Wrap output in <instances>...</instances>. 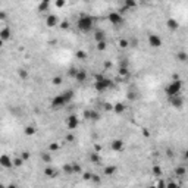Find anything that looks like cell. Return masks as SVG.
<instances>
[{
    "mask_svg": "<svg viewBox=\"0 0 188 188\" xmlns=\"http://www.w3.org/2000/svg\"><path fill=\"white\" fill-rule=\"evenodd\" d=\"M94 22H96V19H94L93 16H90V15H81L78 18V21H77V27L82 32H90L93 30V27H94Z\"/></svg>",
    "mask_w": 188,
    "mask_h": 188,
    "instance_id": "1",
    "label": "cell"
},
{
    "mask_svg": "<svg viewBox=\"0 0 188 188\" xmlns=\"http://www.w3.org/2000/svg\"><path fill=\"white\" fill-rule=\"evenodd\" d=\"M112 87H113L112 79L106 78L104 75L97 74L96 77H94V88H96V91L103 93V91H106V90H109V88H112Z\"/></svg>",
    "mask_w": 188,
    "mask_h": 188,
    "instance_id": "2",
    "label": "cell"
},
{
    "mask_svg": "<svg viewBox=\"0 0 188 188\" xmlns=\"http://www.w3.org/2000/svg\"><path fill=\"white\" fill-rule=\"evenodd\" d=\"M164 91H166L168 97H172V96H178V94H181L182 91V81L181 79H173L166 88H164Z\"/></svg>",
    "mask_w": 188,
    "mask_h": 188,
    "instance_id": "3",
    "label": "cell"
},
{
    "mask_svg": "<svg viewBox=\"0 0 188 188\" xmlns=\"http://www.w3.org/2000/svg\"><path fill=\"white\" fill-rule=\"evenodd\" d=\"M66 104H68V102L65 100L63 94H57L56 97H53V100H52V103H50L52 109H55V110H59V109L65 107Z\"/></svg>",
    "mask_w": 188,
    "mask_h": 188,
    "instance_id": "4",
    "label": "cell"
},
{
    "mask_svg": "<svg viewBox=\"0 0 188 188\" xmlns=\"http://www.w3.org/2000/svg\"><path fill=\"white\" fill-rule=\"evenodd\" d=\"M107 19H109V22L112 24V25H115V27L122 25V24H124V16L119 12H110L109 16H107Z\"/></svg>",
    "mask_w": 188,
    "mask_h": 188,
    "instance_id": "5",
    "label": "cell"
},
{
    "mask_svg": "<svg viewBox=\"0 0 188 188\" xmlns=\"http://www.w3.org/2000/svg\"><path fill=\"white\" fill-rule=\"evenodd\" d=\"M0 166L5 169H10L13 166V162L8 154H0Z\"/></svg>",
    "mask_w": 188,
    "mask_h": 188,
    "instance_id": "6",
    "label": "cell"
},
{
    "mask_svg": "<svg viewBox=\"0 0 188 188\" xmlns=\"http://www.w3.org/2000/svg\"><path fill=\"white\" fill-rule=\"evenodd\" d=\"M149 44L153 47V49H159L162 46V38L157 34H150L149 35Z\"/></svg>",
    "mask_w": 188,
    "mask_h": 188,
    "instance_id": "7",
    "label": "cell"
},
{
    "mask_svg": "<svg viewBox=\"0 0 188 188\" xmlns=\"http://www.w3.org/2000/svg\"><path fill=\"white\" fill-rule=\"evenodd\" d=\"M84 119H87V121H99L100 119V113L97 110H85L84 112Z\"/></svg>",
    "mask_w": 188,
    "mask_h": 188,
    "instance_id": "8",
    "label": "cell"
},
{
    "mask_svg": "<svg viewBox=\"0 0 188 188\" xmlns=\"http://www.w3.org/2000/svg\"><path fill=\"white\" fill-rule=\"evenodd\" d=\"M66 125L69 129H75L78 125H79V119H78V116L77 115H70L68 118V121H66Z\"/></svg>",
    "mask_w": 188,
    "mask_h": 188,
    "instance_id": "9",
    "label": "cell"
},
{
    "mask_svg": "<svg viewBox=\"0 0 188 188\" xmlns=\"http://www.w3.org/2000/svg\"><path fill=\"white\" fill-rule=\"evenodd\" d=\"M169 102H171V104H172L173 107H176V109H181V107L184 106V99L181 97V94L169 97Z\"/></svg>",
    "mask_w": 188,
    "mask_h": 188,
    "instance_id": "10",
    "label": "cell"
},
{
    "mask_svg": "<svg viewBox=\"0 0 188 188\" xmlns=\"http://www.w3.org/2000/svg\"><path fill=\"white\" fill-rule=\"evenodd\" d=\"M124 147H125V144H124L122 140H113L112 143H110V149L113 151H118V153H121L124 150Z\"/></svg>",
    "mask_w": 188,
    "mask_h": 188,
    "instance_id": "11",
    "label": "cell"
},
{
    "mask_svg": "<svg viewBox=\"0 0 188 188\" xmlns=\"http://www.w3.org/2000/svg\"><path fill=\"white\" fill-rule=\"evenodd\" d=\"M57 24H59V19H57L56 15H47V18H46V25L47 27H49V28H55Z\"/></svg>",
    "mask_w": 188,
    "mask_h": 188,
    "instance_id": "12",
    "label": "cell"
},
{
    "mask_svg": "<svg viewBox=\"0 0 188 188\" xmlns=\"http://www.w3.org/2000/svg\"><path fill=\"white\" fill-rule=\"evenodd\" d=\"M0 38H2L3 41H8V40H10V38H12V30H10L9 27H5V28H2V30H0Z\"/></svg>",
    "mask_w": 188,
    "mask_h": 188,
    "instance_id": "13",
    "label": "cell"
},
{
    "mask_svg": "<svg viewBox=\"0 0 188 188\" xmlns=\"http://www.w3.org/2000/svg\"><path fill=\"white\" fill-rule=\"evenodd\" d=\"M75 81H77V82H79V84H82V82H85V81H87V72H85L84 69H78V70H77Z\"/></svg>",
    "mask_w": 188,
    "mask_h": 188,
    "instance_id": "14",
    "label": "cell"
},
{
    "mask_svg": "<svg viewBox=\"0 0 188 188\" xmlns=\"http://www.w3.org/2000/svg\"><path fill=\"white\" fill-rule=\"evenodd\" d=\"M166 25H168V28H169L171 31H176V30L179 28V24H178V21H176V19H173V18L168 19Z\"/></svg>",
    "mask_w": 188,
    "mask_h": 188,
    "instance_id": "15",
    "label": "cell"
},
{
    "mask_svg": "<svg viewBox=\"0 0 188 188\" xmlns=\"http://www.w3.org/2000/svg\"><path fill=\"white\" fill-rule=\"evenodd\" d=\"M49 6H50V0H41V2H40V5H38V12H47V10H49Z\"/></svg>",
    "mask_w": 188,
    "mask_h": 188,
    "instance_id": "16",
    "label": "cell"
},
{
    "mask_svg": "<svg viewBox=\"0 0 188 188\" xmlns=\"http://www.w3.org/2000/svg\"><path fill=\"white\" fill-rule=\"evenodd\" d=\"M118 172V166H115V164H109V166L104 168V175L106 176H112Z\"/></svg>",
    "mask_w": 188,
    "mask_h": 188,
    "instance_id": "17",
    "label": "cell"
},
{
    "mask_svg": "<svg viewBox=\"0 0 188 188\" xmlns=\"http://www.w3.org/2000/svg\"><path fill=\"white\" fill-rule=\"evenodd\" d=\"M112 110H113L115 113H118V115H121V113L125 112V104H124V103H116V104H113Z\"/></svg>",
    "mask_w": 188,
    "mask_h": 188,
    "instance_id": "18",
    "label": "cell"
},
{
    "mask_svg": "<svg viewBox=\"0 0 188 188\" xmlns=\"http://www.w3.org/2000/svg\"><path fill=\"white\" fill-rule=\"evenodd\" d=\"M124 6L131 12L132 9H135L137 8V2H135V0H124Z\"/></svg>",
    "mask_w": 188,
    "mask_h": 188,
    "instance_id": "19",
    "label": "cell"
},
{
    "mask_svg": "<svg viewBox=\"0 0 188 188\" xmlns=\"http://www.w3.org/2000/svg\"><path fill=\"white\" fill-rule=\"evenodd\" d=\"M94 40H96V41H103V40H106V35H104V32H103L102 30L94 31Z\"/></svg>",
    "mask_w": 188,
    "mask_h": 188,
    "instance_id": "20",
    "label": "cell"
},
{
    "mask_svg": "<svg viewBox=\"0 0 188 188\" xmlns=\"http://www.w3.org/2000/svg\"><path fill=\"white\" fill-rule=\"evenodd\" d=\"M118 74H119L121 77H129V68L126 65H122L119 68V70H118Z\"/></svg>",
    "mask_w": 188,
    "mask_h": 188,
    "instance_id": "21",
    "label": "cell"
},
{
    "mask_svg": "<svg viewBox=\"0 0 188 188\" xmlns=\"http://www.w3.org/2000/svg\"><path fill=\"white\" fill-rule=\"evenodd\" d=\"M62 94H63V97H65V100H66L68 103L74 99V91H72V90H66V91H63Z\"/></svg>",
    "mask_w": 188,
    "mask_h": 188,
    "instance_id": "22",
    "label": "cell"
},
{
    "mask_svg": "<svg viewBox=\"0 0 188 188\" xmlns=\"http://www.w3.org/2000/svg\"><path fill=\"white\" fill-rule=\"evenodd\" d=\"M24 132H25V135L31 137V135H35V132H37V128H35V126H32V125H30V126H27L25 129H24Z\"/></svg>",
    "mask_w": 188,
    "mask_h": 188,
    "instance_id": "23",
    "label": "cell"
},
{
    "mask_svg": "<svg viewBox=\"0 0 188 188\" xmlns=\"http://www.w3.org/2000/svg\"><path fill=\"white\" fill-rule=\"evenodd\" d=\"M63 172H65L66 175H72V173H74L72 163H66V164H63Z\"/></svg>",
    "mask_w": 188,
    "mask_h": 188,
    "instance_id": "24",
    "label": "cell"
},
{
    "mask_svg": "<svg viewBox=\"0 0 188 188\" xmlns=\"http://www.w3.org/2000/svg\"><path fill=\"white\" fill-rule=\"evenodd\" d=\"M44 175H46V176H49V178H55V176H56V171L47 166V168L44 169Z\"/></svg>",
    "mask_w": 188,
    "mask_h": 188,
    "instance_id": "25",
    "label": "cell"
},
{
    "mask_svg": "<svg viewBox=\"0 0 188 188\" xmlns=\"http://www.w3.org/2000/svg\"><path fill=\"white\" fill-rule=\"evenodd\" d=\"M12 162H13V166H15V168H21L22 164L25 163V160H24L21 156H19V157H16V159H13Z\"/></svg>",
    "mask_w": 188,
    "mask_h": 188,
    "instance_id": "26",
    "label": "cell"
},
{
    "mask_svg": "<svg viewBox=\"0 0 188 188\" xmlns=\"http://www.w3.org/2000/svg\"><path fill=\"white\" fill-rule=\"evenodd\" d=\"M106 47H107V41H106V40H103V41H97V50L104 52V50H106Z\"/></svg>",
    "mask_w": 188,
    "mask_h": 188,
    "instance_id": "27",
    "label": "cell"
},
{
    "mask_svg": "<svg viewBox=\"0 0 188 188\" xmlns=\"http://www.w3.org/2000/svg\"><path fill=\"white\" fill-rule=\"evenodd\" d=\"M176 59H178L179 62H187L188 56H187V53H185V52H179V53L176 55Z\"/></svg>",
    "mask_w": 188,
    "mask_h": 188,
    "instance_id": "28",
    "label": "cell"
},
{
    "mask_svg": "<svg viewBox=\"0 0 188 188\" xmlns=\"http://www.w3.org/2000/svg\"><path fill=\"white\" fill-rule=\"evenodd\" d=\"M41 159H43V162H44V163H50V162H52V156H50L49 153H47V151L41 154Z\"/></svg>",
    "mask_w": 188,
    "mask_h": 188,
    "instance_id": "29",
    "label": "cell"
},
{
    "mask_svg": "<svg viewBox=\"0 0 188 188\" xmlns=\"http://www.w3.org/2000/svg\"><path fill=\"white\" fill-rule=\"evenodd\" d=\"M90 160H91L93 163H100V156H99V153H93V154L90 156Z\"/></svg>",
    "mask_w": 188,
    "mask_h": 188,
    "instance_id": "30",
    "label": "cell"
},
{
    "mask_svg": "<svg viewBox=\"0 0 188 188\" xmlns=\"http://www.w3.org/2000/svg\"><path fill=\"white\" fill-rule=\"evenodd\" d=\"M75 56H77V59H81V60L87 59V53H85L84 50H78V52L75 53Z\"/></svg>",
    "mask_w": 188,
    "mask_h": 188,
    "instance_id": "31",
    "label": "cell"
},
{
    "mask_svg": "<svg viewBox=\"0 0 188 188\" xmlns=\"http://www.w3.org/2000/svg\"><path fill=\"white\" fill-rule=\"evenodd\" d=\"M185 172H187V171H185V168H184V166H179V168H176V169H175L176 176H184V175H185Z\"/></svg>",
    "mask_w": 188,
    "mask_h": 188,
    "instance_id": "32",
    "label": "cell"
},
{
    "mask_svg": "<svg viewBox=\"0 0 188 188\" xmlns=\"http://www.w3.org/2000/svg\"><path fill=\"white\" fill-rule=\"evenodd\" d=\"M153 175H154V176H160V175H162V169H160V166L154 164V166H153Z\"/></svg>",
    "mask_w": 188,
    "mask_h": 188,
    "instance_id": "33",
    "label": "cell"
},
{
    "mask_svg": "<svg viewBox=\"0 0 188 188\" xmlns=\"http://www.w3.org/2000/svg\"><path fill=\"white\" fill-rule=\"evenodd\" d=\"M119 47H122V49H126V47H129V41L125 40V38L119 40Z\"/></svg>",
    "mask_w": 188,
    "mask_h": 188,
    "instance_id": "34",
    "label": "cell"
},
{
    "mask_svg": "<svg viewBox=\"0 0 188 188\" xmlns=\"http://www.w3.org/2000/svg\"><path fill=\"white\" fill-rule=\"evenodd\" d=\"M72 169H74V173H81L82 172V169H81V166L78 163H72Z\"/></svg>",
    "mask_w": 188,
    "mask_h": 188,
    "instance_id": "35",
    "label": "cell"
},
{
    "mask_svg": "<svg viewBox=\"0 0 188 188\" xmlns=\"http://www.w3.org/2000/svg\"><path fill=\"white\" fill-rule=\"evenodd\" d=\"M62 81H63V78H62V77H55V78L52 79V84H53V85H60V84H62Z\"/></svg>",
    "mask_w": 188,
    "mask_h": 188,
    "instance_id": "36",
    "label": "cell"
},
{
    "mask_svg": "<svg viewBox=\"0 0 188 188\" xmlns=\"http://www.w3.org/2000/svg\"><path fill=\"white\" fill-rule=\"evenodd\" d=\"M59 149H60L59 143H52V144L49 146V151H56V150H59Z\"/></svg>",
    "mask_w": 188,
    "mask_h": 188,
    "instance_id": "37",
    "label": "cell"
},
{
    "mask_svg": "<svg viewBox=\"0 0 188 188\" xmlns=\"http://www.w3.org/2000/svg\"><path fill=\"white\" fill-rule=\"evenodd\" d=\"M77 70H78L77 68H70V69L68 70V75H69L70 78H75V75H77Z\"/></svg>",
    "mask_w": 188,
    "mask_h": 188,
    "instance_id": "38",
    "label": "cell"
},
{
    "mask_svg": "<svg viewBox=\"0 0 188 188\" xmlns=\"http://www.w3.org/2000/svg\"><path fill=\"white\" fill-rule=\"evenodd\" d=\"M19 77H21L22 79H27V78H28V72H27V70H24V69H21V70H19Z\"/></svg>",
    "mask_w": 188,
    "mask_h": 188,
    "instance_id": "39",
    "label": "cell"
},
{
    "mask_svg": "<svg viewBox=\"0 0 188 188\" xmlns=\"http://www.w3.org/2000/svg\"><path fill=\"white\" fill-rule=\"evenodd\" d=\"M91 181L93 182H96V184H100V178H99V175H96V173H91Z\"/></svg>",
    "mask_w": 188,
    "mask_h": 188,
    "instance_id": "40",
    "label": "cell"
},
{
    "mask_svg": "<svg viewBox=\"0 0 188 188\" xmlns=\"http://www.w3.org/2000/svg\"><path fill=\"white\" fill-rule=\"evenodd\" d=\"M60 28H62V30H68V28H69V22H68V21L60 22Z\"/></svg>",
    "mask_w": 188,
    "mask_h": 188,
    "instance_id": "41",
    "label": "cell"
},
{
    "mask_svg": "<svg viewBox=\"0 0 188 188\" xmlns=\"http://www.w3.org/2000/svg\"><path fill=\"white\" fill-rule=\"evenodd\" d=\"M21 157H22L24 160H28V159H30V151H22V153H21Z\"/></svg>",
    "mask_w": 188,
    "mask_h": 188,
    "instance_id": "42",
    "label": "cell"
},
{
    "mask_svg": "<svg viewBox=\"0 0 188 188\" xmlns=\"http://www.w3.org/2000/svg\"><path fill=\"white\" fill-rule=\"evenodd\" d=\"M65 3H66V0H56V6L57 8H63Z\"/></svg>",
    "mask_w": 188,
    "mask_h": 188,
    "instance_id": "43",
    "label": "cell"
},
{
    "mask_svg": "<svg viewBox=\"0 0 188 188\" xmlns=\"http://www.w3.org/2000/svg\"><path fill=\"white\" fill-rule=\"evenodd\" d=\"M74 140H75V137H74L72 134H68V135H66V141H69V143H72Z\"/></svg>",
    "mask_w": 188,
    "mask_h": 188,
    "instance_id": "44",
    "label": "cell"
},
{
    "mask_svg": "<svg viewBox=\"0 0 188 188\" xmlns=\"http://www.w3.org/2000/svg\"><path fill=\"white\" fill-rule=\"evenodd\" d=\"M6 18H8L6 12H3V10H0V21H5Z\"/></svg>",
    "mask_w": 188,
    "mask_h": 188,
    "instance_id": "45",
    "label": "cell"
},
{
    "mask_svg": "<svg viewBox=\"0 0 188 188\" xmlns=\"http://www.w3.org/2000/svg\"><path fill=\"white\" fill-rule=\"evenodd\" d=\"M82 176H84V179H85V181H90V179H91V173H90V172H85Z\"/></svg>",
    "mask_w": 188,
    "mask_h": 188,
    "instance_id": "46",
    "label": "cell"
},
{
    "mask_svg": "<svg viewBox=\"0 0 188 188\" xmlns=\"http://www.w3.org/2000/svg\"><path fill=\"white\" fill-rule=\"evenodd\" d=\"M112 107H113V104H110V103H104V109H106V110H112Z\"/></svg>",
    "mask_w": 188,
    "mask_h": 188,
    "instance_id": "47",
    "label": "cell"
},
{
    "mask_svg": "<svg viewBox=\"0 0 188 188\" xmlns=\"http://www.w3.org/2000/svg\"><path fill=\"white\" fill-rule=\"evenodd\" d=\"M128 99H129V100H135V96H134V93H129V94H128Z\"/></svg>",
    "mask_w": 188,
    "mask_h": 188,
    "instance_id": "48",
    "label": "cell"
},
{
    "mask_svg": "<svg viewBox=\"0 0 188 188\" xmlns=\"http://www.w3.org/2000/svg\"><path fill=\"white\" fill-rule=\"evenodd\" d=\"M3 44H5V41H3L2 38H0V49H2V47H3Z\"/></svg>",
    "mask_w": 188,
    "mask_h": 188,
    "instance_id": "49",
    "label": "cell"
},
{
    "mask_svg": "<svg viewBox=\"0 0 188 188\" xmlns=\"http://www.w3.org/2000/svg\"><path fill=\"white\" fill-rule=\"evenodd\" d=\"M146 2H149V0H146Z\"/></svg>",
    "mask_w": 188,
    "mask_h": 188,
    "instance_id": "50",
    "label": "cell"
}]
</instances>
